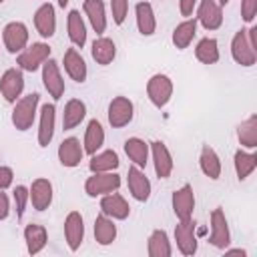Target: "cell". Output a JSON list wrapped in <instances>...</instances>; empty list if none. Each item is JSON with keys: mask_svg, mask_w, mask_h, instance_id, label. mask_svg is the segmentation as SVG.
<instances>
[{"mask_svg": "<svg viewBox=\"0 0 257 257\" xmlns=\"http://www.w3.org/2000/svg\"><path fill=\"white\" fill-rule=\"evenodd\" d=\"M34 28L42 38H50L56 32V12L50 2H44L34 12Z\"/></svg>", "mask_w": 257, "mask_h": 257, "instance_id": "22", "label": "cell"}, {"mask_svg": "<svg viewBox=\"0 0 257 257\" xmlns=\"http://www.w3.org/2000/svg\"><path fill=\"white\" fill-rule=\"evenodd\" d=\"M8 215H10V199H8V195L0 189V221L8 219Z\"/></svg>", "mask_w": 257, "mask_h": 257, "instance_id": "44", "label": "cell"}, {"mask_svg": "<svg viewBox=\"0 0 257 257\" xmlns=\"http://www.w3.org/2000/svg\"><path fill=\"white\" fill-rule=\"evenodd\" d=\"M257 16V0H241V18L247 24H253Z\"/></svg>", "mask_w": 257, "mask_h": 257, "instance_id": "41", "label": "cell"}, {"mask_svg": "<svg viewBox=\"0 0 257 257\" xmlns=\"http://www.w3.org/2000/svg\"><path fill=\"white\" fill-rule=\"evenodd\" d=\"M197 4H199V0H179V12H181V16L191 18L195 14Z\"/></svg>", "mask_w": 257, "mask_h": 257, "instance_id": "43", "label": "cell"}, {"mask_svg": "<svg viewBox=\"0 0 257 257\" xmlns=\"http://www.w3.org/2000/svg\"><path fill=\"white\" fill-rule=\"evenodd\" d=\"M197 24H201L205 30L213 32L223 26V6L217 0H199L195 8Z\"/></svg>", "mask_w": 257, "mask_h": 257, "instance_id": "6", "label": "cell"}, {"mask_svg": "<svg viewBox=\"0 0 257 257\" xmlns=\"http://www.w3.org/2000/svg\"><path fill=\"white\" fill-rule=\"evenodd\" d=\"M90 54L96 64L108 66V64H112V60L116 56V44L108 36H98V38H94V42L90 46Z\"/></svg>", "mask_w": 257, "mask_h": 257, "instance_id": "28", "label": "cell"}, {"mask_svg": "<svg viewBox=\"0 0 257 257\" xmlns=\"http://www.w3.org/2000/svg\"><path fill=\"white\" fill-rule=\"evenodd\" d=\"M38 102H40V94L38 92L24 94L14 102L10 120H12V126L16 131L26 133L28 128H32V124L36 120V114H38Z\"/></svg>", "mask_w": 257, "mask_h": 257, "instance_id": "1", "label": "cell"}, {"mask_svg": "<svg viewBox=\"0 0 257 257\" xmlns=\"http://www.w3.org/2000/svg\"><path fill=\"white\" fill-rule=\"evenodd\" d=\"M24 92V74L20 68H8L0 76V94L8 104H14Z\"/></svg>", "mask_w": 257, "mask_h": 257, "instance_id": "12", "label": "cell"}, {"mask_svg": "<svg viewBox=\"0 0 257 257\" xmlns=\"http://www.w3.org/2000/svg\"><path fill=\"white\" fill-rule=\"evenodd\" d=\"M66 30H68V38L72 42V46L82 48L86 44V24L80 16L78 10H70L66 16Z\"/></svg>", "mask_w": 257, "mask_h": 257, "instance_id": "33", "label": "cell"}, {"mask_svg": "<svg viewBox=\"0 0 257 257\" xmlns=\"http://www.w3.org/2000/svg\"><path fill=\"white\" fill-rule=\"evenodd\" d=\"M233 167H235V175L239 181H245L247 177L253 175V171L257 169V155L255 153H249L245 149H239L235 151L233 155Z\"/></svg>", "mask_w": 257, "mask_h": 257, "instance_id": "36", "label": "cell"}, {"mask_svg": "<svg viewBox=\"0 0 257 257\" xmlns=\"http://www.w3.org/2000/svg\"><path fill=\"white\" fill-rule=\"evenodd\" d=\"M12 199H14V207H16V217L22 219L24 217V211H26V205L30 203V191H28V187L16 185L14 191H12Z\"/></svg>", "mask_w": 257, "mask_h": 257, "instance_id": "39", "label": "cell"}, {"mask_svg": "<svg viewBox=\"0 0 257 257\" xmlns=\"http://www.w3.org/2000/svg\"><path fill=\"white\" fill-rule=\"evenodd\" d=\"M62 66H64V72L68 74V78L78 82V84H82L88 76V66H86V62H84V58H82V54L78 52L76 46H72L64 52Z\"/></svg>", "mask_w": 257, "mask_h": 257, "instance_id": "19", "label": "cell"}, {"mask_svg": "<svg viewBox=\"0 0 257 257\" xmlns=\"http://www.w3.org/2000/svg\"><path fill=\"white\" fill-rule=\"evenodd\" d=\"M124 155L128 157V161H133V165H137L139 169H145L151 157L149 143L139 137H128L124 141Z\"/></svg>", "mask_w": 257, "mask_h": 257, "instance_id": "29", "label": "cell"}, {"mask_svg": "<svg viewBox=\"0 0 257 257\" xmlns=\"http://www.w3.org/2000/svg\"><path fill=\"white\" fill-rule=\"evenodd\" d=\"M50 52H52V48L46 42H32L22 52L16 54V64H18L20 70L36 72L50 58Z\"/></svg>", "mask_w": 257, "mask_h": 257, "instance_id": "2", "label": "cell"}, {"mask_svg": "<svg viewBox=\"0 0 257 257\" xmlns=\"http://www.w3.org/2000/svg\"><path fill=\"white\" fill-rule=\"evenodd\" d=\"M116 239V225H114V219L106 217V215H98L94 219V241L102 247L110 245L112 241Z\"/></svg>", "mask_w": 257, "mask_h": 257, "instance_id": "37", "label": "cell"}, {"mask_svg": "<svg viewBox=\"0 0 257 257\" xmlns=\"http://www.w3.org/2000/svg\"><path fill=\"white\" fill-rule=\"evenodd\" d=\"M12 183H14V171L6 165H0V189L6 191L12 187Z\"/></svg>", "mask_w": 257, "mask_h": 257, "instance_id": "42", "label": "cell"}, {"mask_svg": "<svg viewBox=\"0 0 257 257\" xmlns=\"http://www.w3.org/2000/svg\"><path fill=\"white\" fill-rule=\"evenodd\" d=\"M110 14H112V22L120 26L128 14V0H110Z\"/></svg>", "mask_w": 257, "mask_h": 257, "instance_id": "40", "label": "cell"}, {"mask_svg": "<svg viewBox=\"0 0 257 257\" xmlns=\"http://www.w3.org/2000/svg\"><path fill=\"white\" fill-rule=\"evenodd\" d=\"M149 149H151V161L155 167V175L159 179H169L175 169V161H173L169 147L163 141H153L149 143Z\"/></svg>", "mask_w": 257, "mask_h": 257, "instance_id": "13", "label": "cell"}, {"mask_svg": "<svg viewBox=\"0 0 257 257\" xmlns=\"http://www.w3.org/2000/svg\"><path fill=\"white\" fill-rule=\"evenodd\" d=\"M147 253L149 257H171L173 255V247H171V241L165 229H155L149 235Z\"/></svg>", "mask_w": 257, "mask_h": 257, "instance_id": "34", "label": "cell"}, {"mask_svg": "<svg viewBox=\"0 0 257 257\" xmlns=\"http://www.w3.org/2000/svg\"><path fill=\"white\" fill-rule=\"evenodd\" d=\"M173 90L175 86H173L171 76L163 72H157L147 80V96L155 108H165L169 100L173 98Z\"/></svg>", "mask_w": 257, "mask_h": 257, "instance_id": "3", "label": "cell"}, {"mask_svg": "<svg viewBox=\"0 0 257 257\" xmlns=\"http://www.w3.org/2000/svg\"><path fill=\"white\" fill-rule=\"evenodd\" d=\"M68 2H70V0H56V4H58L60 8H66V6H68Z\"/></svg>", "mask_w": 257, "mask_h": 257, "instance_id": "46", "label": "cell"}, {"mask_svg": "<svg viewBox=\"0 0 257 257\" xmlns=\"http://www.w3.org/2000/svg\"><path fill=\"white\" fill-rule=\"evenodd\" d=\"M120 187V175H116V171H108V173H92L86 181H84V193L92 199L108 195L118 191Z\"/></svg>", "mask_w": 257, "mask_h": 257, "instance_id": "4", "label": "cell"}, {"mask_svg": "<svg viewBox=\"0 0 257 257\" xmlns=\"http://www.w3.org/2000/svg\"><path fill=\"white\" fill-rule=\"evenodd\" d=\"M133 116H135V104L128 96H114L108 102L106 118L112 128H122V126L131 124Z\"/></svg>", "mask_w": 257, "mask_h": 257, "instance_id": "7", "label": "cell"}, {"mask_svg": "<svg viewBox=\"0 0 257 257\" xmlns=\"http://www.w3.org/2000/svg\"><path fill=\"white\" fill-rule=\"evenodd\" d=\"M64 239L68 249L74 253L80 249L82 241H84V219L78 211H70L64 219Z\"/></svg>", "mask_w": 257, "mask_h": 257, "instance_id": "18", "label": "cell"}, {"mask_svg": "<svg viewBox=\"0 0 257 257\" xmlns=\"http://www.w3.org/2000/svg\"><path fill=\"white\" fill-rule=\"evenodd\" d=\"M30 191V203L36 211H46L50 205H52V199H54V187L48 179L44 177H38L32 181V185L28 187Z\"/></svg>", "mask_w": 257, "mask_h": 257, "instance_id": "17", "label": "cell"}, {"mask_svg": "<svg viewBox=\"0 0 257 257\" xmlns=\"http://www.w3.org/2000/svg\"><path fill=\"white\" fill-rule=\"evenodd\" d=\"M225 251V255H241V257H247V251L245 249H223Z\"/></svg>", "mask_w": 257, "mask_h": 257, "instance_id": "45", "label": "cell"}, {"mask_svg": "<svg viewBox=\"0 0 257 257\" xmlns=\"http://www.w3.org/2000/svg\"><path fill=\"white\" fill-rule=\"evenodd\" d=\"M217 2H219L221 6H225V4H229V0H217Z\"/></svg>", "mask_w": 257, "mask_h": 257, "instance_id": "47", "label": "cell"}, {"mask_svg": "<svg viewBox=\"0 0 257 257\" xmlns=\"http://www.w3.org/2000/svg\"><path fill=\"white\" fill-rule=\"evenodd\" d=\"M237 141L243 149H257V114H249L237 124Z\"/></svg>", "mask_w": 257, "mask_h": 257, "instance_id": "35", "label": "cell"}, {"mask_svg": "<svg viewBox=\"0 0 257 257\" xmlns=\"http://www.w3.org/2000/svg\"><path fill=\"white\" fill-rule=\"evenodd\" d=\"M86 116V104L80 98H70L64 104V112H62V128L64 131H72L76 128Z\"/></svg>", "mask_w": 257, "mask_h": 257, "instance_id": "32", "label": "cell"}, {"mask_svg": "<svg viewBox=\"0 0 257 257\" xmlns=\"http://www.w3.org/2000/svg\"><path fill=\"white\" fill-rule=\"evenodd\" d=\"M42 84L46 88V92L52 96V100H60L64 96V78H62V72H60V66L54 58H48L44 64H42Z\"/></svg>", "mask_w": 257, "mask_h": 257, "instance_id": "9", "label": "cell"}, {"mask_svg": "<svg viewBox=\"0 0 257 257\" xmlns=\"http://www.w3.org/2000/svg\"><path fill=\"white\" fill-rule=\"evenodd\" d=\"M102 145H104V128L96 118H92V120H88L86 131H84V139H82L84 155L90 157V155L98 153Z\"/></svg>", "mask_w": 257, "mask_h": 257, "instance_id": "30", "label": "cell"}, {"mask_svg": "<svg viewBox=\"0 0 257 257\" xmlns=\"http://www.w3.org/2000/svg\"><path fill=\"white\" fill-rule=\"evenodd\" d=\"M56 155H58V161H60L62 167L74 169V167H78L80 161L84 159V149H82V145H80V141H78L76 137H68V139H64V141L58 145Z\"/></svg>", "mask_w": 257, "mask_h": 257, "instance_id": "20", "label": "cell"}, {"mask_svg": "<svg viewBox=\"0 0 257 257\" xmlns=\"http://www.w3.org/2000/svg\"><path fill=\"white\" fill-rule=\"evenodd\" d=\"M40 118H38V135H36V141H38V147L46 149L52 139H54V131H56V106L54 102H46L42 104L40 108Z\"/></svg>", "mask_w": 257, "mask_h": 257, "instance_id": "14", "label": "cell"}, {"mask_svg": "<svg viewBox=\"0 0 257 257\" xmlns=\"http://www.w3.org/2000/svg\"><path fill=\"white\" fill-rule=\"evenodd\" d=\"M175 241H177V249L181 251V255L191 257V255L197 253L199 241H197L193 217L191 219H183V221L177 223V227H175Z\"/></svg>", "mask_w": 257, "mask_h": 257, "instance_id": "11", "label": "cell"}, {"mask_svg": "<svg viewBox=\"0 0 257 257\" xmlns=\"http://www.w3.org/2000/svg\"><path fill=\"white\" fill-rule=\"evenodd\" d=\"M24 243H26V251L30 255H38L40 251H44V247L48 243L46 227H42L38 223H28L24 227Z\"/></svg>", "mask_w": 257, "mask_h": 257, "instance_id": "26", "label": "cell"}, {"mask_svg": "<svg viewBox=\"0 0 257 257\" xmlns=\"http://www.w3.org/2000/svg\"><path fill=\"white\" fill-rule=\"evenodd\" d=\"M28 40H30L28 26L20 20H12L2 28V42H4V48L10 54L22 52L28 46Z\"/></svg>", "mask_w": 257, "mask_h": 257, "instance_id": "5", "label": "cell"}, {"mask_svg": "<svg viewBox=\"0 0 257 257\" xmlns=\"http://www.w3.org/2000/svg\"><path fill=\"white\" fill-rule=\"evenodd\" d=\"M82 12H84V16L88 18L92 30H94L98 36H102V32L106 30V24H108L104 2H102V0H84V2H82Z\"/></svg>", "mask_w": 257, "mask_h": 257, "instance_id": "23", "label": "cell"}, {"mask_svg": "<svg viewBox=\"0 0 257 257\" xmlns=\"http://www.w3.org/2000/svg\"><path fill=\"white\" fill-rule=\"evenodd\" d=\"M231 56L239 66H245V68H249L257 62V50L249 44L245 28H241L233 34V38H231Z\"/></svg>", "mask_w": 257, "mask_h": 257, "instance_id": "8", "label": "cell"}, {"mask_svg": "<svg viewBox=\"0 0 257 257\" xmlns=\"http://www.w3.org/2000/svg\"><path fill=\"white\" fill-rule=\"evenodd\" d=\"M2 2H6V0H0V4H2Z\"/></svg>", "mask_w": 257, "mask_h": 257, "instance_id": "48", "label": "cell"}, {"mask_svg": "<svg viewBox=\"0 0 257 257\" xmlns=\"http://www.w3.org/2000/svg\"><path fill=\"white\" fill-rule=\"evenodd\" d=\"M211 235H209V243L215 249H227L231 245V231H229V223L225 217V211L221 207L213 209L211 217Z\"/></svg>", "mask_w": 257, "mask_h": 257, "instance_id": "10", "label": "cell"}, {"mask_svg": "<svg viewBox=\"0 0 257 257\" xmlns=\"http://www.w3.org/2000/svg\"><path fill=\"white\" fill-rule=\"evenodd\" d=\"M100 213L114 221H124L131 215V207H128L126 199L114 191V193L100 197Z\"/></svg>", "mask_w": 257, "mask_h": 257, "instance_id": "21", "label": "cell"}, {"mask_svg": "<svg viewBox=\"0 0 257 257\" xmlns=\"http://www.w3.org/2000/svg\"><path fill=\"white\" fill-rule=\"evenodd\" d=\"M126 187H128V193L135 201L139 203H145L149 201L151 197V181L149 177L145 175L143 169H139L137 165H133L128 169V175H126Z\"/></svg>", "mask_w": 257, "mask_h": 257, "instance_id": "16", "label": "cell"}, {"mask_svg": "<svg viewBox=\"0 0 257 257\" xmlns=\"http://www.w3.org/2000/svg\"><path fill=\"white\" fill-rule=\"evenodd\" d=\"M118 165H120V159H118L116 151H112V149L98 151V153L90 155V161H88L90 173H108V171H116Z\"/></svg>", "mask_w": 257, "mask_h": 257, "instance_id": "31", "label": "cell"}, {"mask_svg": "<svg viewBox=\"0 0 257 257\" xmlns=\"http://www.w3.org/2000/svg\"><path fill=\"white\" fill-rule=\"evenodd\" d=\"M219 42L217 38H211V36H205L197 42L195 46V58L201 62V64H215L219 62Z\"/></svg>", "mask_w": 257, "mask_h": 257, "instance_id": "38", "label": "cell"}, {"mask_svg": "<svg viewBox=\"0 0 257 257\" xmlns=\"http://www.w3.org/2000/svg\"><path fill=\"white\" fill-rule=\"evenodd\" d=\"M171 207H173V213H175V217L179 221L193 217V211H195V191H193V187L189 183H185L183 187L173 191Z\"/></svg>", "mask_w": 257, "mask_h": 257, "instance_id": "15", "label": "cell"}, {"mask_svg": "<svg viewBox=\"0 0 257 257\" xmlns=\"http://www.w3.org/2000/svg\"><path fill=\"white\" fill-rule=\"evenodd\" d=\"M197 36V18H185L183 22H179L175 28H173V34H171V40L175 44L177 50H185L191 46L193 38Z\"/></svg>", "mask_w": 257, "mask_h": 257, "instance_id": "27", "label": "cell"}, {"mask_svg": "<svg viewBox=\"0 0 257 257\" xmlns=\"http://www.w3.org/2000/svg\"><path fill=\"white\" fill-rule=\"evenodd\" d=\"M135 20H137V28L139 34L143 36H153L157 30V16L153 10L151 2H137L135 4Z\"/></svg>", "mask_w": 257, "mask_h": 257, "instance_id": "24", "label": "cell"}, {"mask_svg": "<svg viewBox=\"0 0 257 257\" xmlns=\"http://www.w3.org/2000/svg\"><path fill=\"white\" fill-rule=\"evenodd\" d=\"M199 167H201V173L205 177H209L211 181H217L221 177V171H223V165H221V159L217 155V151L209 145H203L201 147V153H199Z\"/></svg>", "mask_w": 257, "mask_h": 257, "instance_id": "25", "label": "cell"}]
</instances>
